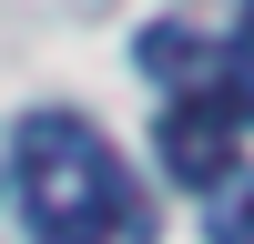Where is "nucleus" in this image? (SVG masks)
<instances>
[{"label": "nucleus", "instance_id": "1", "mask_svg": "<svg viewBox=\"0 0 254 244\" xmlns=\"http://www.w3.org/2000/svg\"><path fill=\"white\" fill-rule=\"evenodd\" d=\"M10 173H20V214L41 244H153L163 234L132 163L112 153V132L92 112H31L10 142Z\"/></svg>", "mask_w": 254, "mask_h": 244}, {"label": "nucleus", "instance_id": "2", "mask_svg": "<svg viewBox=\"0 0 254 244\" xmlns=\"http://www.w3.org/2000/svg\"><path fill=\"white\" fill-rule=\"evenodd\" d=\"M163 173L214 193V183L234 173V122H224L214 102H173V112H163Z\"/></svg>", "mask_w": 254, "mask_h": 244}, {"label": "nucleus", "instance_id": "3", "mask_svg": "<svg viewBox=\"0 0 254 244\" xmlns=\"http://www.w3.org/2000/svg\"><path fill=\"white\" fill-rule=\"evenodd\" d=\"M203 102H214L224 122H254V41L214 51V92H203Z\"/></svg>", "mask_w": 254, "mask_h": 244}, {"label": "nucleus", "instance_id": "4", "mask_svg": "<svg viewBox=\"0 0 254 244\" xmlns=\"http://www.w3.org/2000/svg\"><path fill=\"white\" fill-rule=\"evenodd\" d=\"M142 61H153L163 81H214V51H203L193 31H153V41H142Z\"/></svg>", "mask_w": 254, "mask_h": 244}, {"label": "nucleus", "instance_id": "5", "mask_svg": "<svg viewBox=\"0 0 254 244\" xmlns=\"http://www.w3.org/2000/svg\"><path fill=\"white\" fill-rule=\"evenodd\" d=\"M214 244H254V183H244V193L214 214Z\"/></svg>", "mask_w": 254, "mask_h": 244}, {"label": "nucleus", "instance_id": "6", "mask_svg": "<svg viewBox=\"0 0 254 244\" xmlns=\"http://www.w3.org/2000/svg\"><path fill=\"white\" fill-rule=\"evenodd\" d=\"M244 10H254V0H244Z\"/></svg>", "mask_w": 254, "mask_h": 244}]
</instances>
